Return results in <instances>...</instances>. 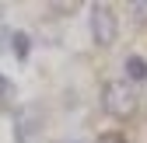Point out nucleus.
<instances>
[{
    "mask_svg": "<svg viewBox=\"0 0 147 143\" xmlns=\"http://www.w3.org/2000/svg\"><path fill=\"white\" fill-rule=\"evenodd\" d=\"M137 105H140V98H137V87L130 80H109L102 87V108L112 119H133Z\"/></svg>",
    "mask_w": 147,
    "mask_h": 143,
    "instance_id": "f257e3e1",
    "label": "nucleus"
},
{
    "mask_svg": "<svg viewBox=\"0 0 147 143\" xmlns=\"http://www.w3.org/2000/svg\"><path fill=\"white\" fill-rule=\"evenodd\" d=\"M116 35H119V17H116L112 4H95L91 7V39H95V45L109 49L116 42Z\"/></svg>",
    "mask_w": 147,
    "mask_h": 143,
    "instance_id": "f03ea898",
    "label": "nucleus"
},
{
    "mask_svg": "<svg viewBox=\"0 0 147 143\" xmlns=\"http://www.w3.org/2000/svg\"><path fill=\"white\" fill-rule=\"evenodd\" d=\"M14 140L18 143H39L42 140V108L39 105H21L14 112Z\"/></svg>",
    "mask_w": 147,
    "mask_h": 143,
    "instance_id": "7ed1b4c3",
    "label": "nucleus"
},
{
    "mask_svg": "<svg viewBox=\"0 0 147 143\" xmlns=\"http://www.w3.org/2000/svg\"><path fill=\"white\" fill-rule=\"evenodd\" d=\"M123 63H126V77H130V80H137V84H140V80H147V59H144V56L130 52Z\"/></svg>",
    "mask_w": 147,
    "mask_h": 143,
    "instance_id": "20e7f679",
    "label": "nucleus"
},
{
    "mask_svg": "<svg viewBox=\"0 0 147 143\" xmlns=\"http://www.w3.org/2000/svg\"><path fill=\"white\" fill-rule=\"evenodd\" d=\"M11 45H14V56L25 63L28 59V49H32V39H28L25 31H11Z\"/></svg>",
    "mask_w": 147,
    "mask_h": 143,
    "instance_id": "39448f33",
    "label": "nucleus"
},
{
    "mask_svg": "<svg viewBox=\"0 0 147 143\" xmlns=\"http://www.w3.org/2000/svg\"><path fill=\"white\" fill-rule=\"evenodd\" d=\"M11 101H14V84H11V77L0 74V112L11 108Z\"/></svg>",
    "mask_w": 147,
    "mask_h": 143,
    "instance_id": "423d86ee",
    "label": "nucleus"
},
{
    "mask_svg": "<svg viewBox=\"0 0 147 143\" xmlns=\"http://www.w3.org/2000/svg\"><path fill=\"white\" fill-rule=\"evenodd\" d=\"M95 143H126V140H123V133H102Z\"/></svg>",
    "mask_w": 147,
    "mask_h": 143,
    "instance_id": "0eeeda50",
    "label": "nucleus"
},
{
    "mask_svg": "<svg viewBox=\"0 0 147 143\" xmlns=\"http://www.w3.org/2000/svg\"><path fill=\"white\" fill-rule=\"evenodd\" d=\"M133 7V14L140 17V21H147V0H137V4H130Z\"/></svg>",
    "mask_w": 147,
    "mask_h": 143,
    "instance_id": "6e6552de",
    "label": "nucleus"
},
{
    "mask_svg": "<svg viewBox=\"0 0 147 143\" xmlns=\"http://www.w3.org/2000/svg\"><path fill=\"white\" fill-rule=\"evenodd\" d=\"M67 143H84V140H67Z\"/></svg>",
    "mask_w": 147,
    "mask_h": 143,
    "instance_id": "1a4fd4ad",
    "label": "nucleus"
},
{
    "mask_svg": "<svg viewBox=\"0 0 147 143\" xmlns=\"http://www.w3.org/2000/svg\"><path fill=\"white\" fill-rule=\"evenodd\" d=\"M0 35H4V31H0Z\"/></svg>",
    "mask_w": 147,
    "mask_h": 143,
    "instance_id": "9d476101",
    "label": "nucleus"
}]
</instances>
